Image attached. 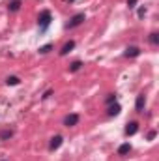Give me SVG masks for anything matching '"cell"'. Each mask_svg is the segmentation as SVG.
Masks as SVG:
<instances>
[{
	"label": "cell",
	"instance_id": "20",
	"mask_svg": "<svg viewBox=\"0 0 159 161\" xmlns=\"http://www.w3.org/2000/svg\"><path fill=\"white\" fill-rule=\"evenodd\" d=\"M144 15H146V8H140V9H139V17H140V19H142V17H144Z\"/></svg>",
	"mask_w": 159,
	"mask_h": 161
},
{
	"label": "cell",
	"instance_id": "9",
	"mask_svg": "<svg viewBox=\"0 0 159 161\" xmlns=\"http://www.w3.org/2000/svg\"><path fill=\"white\" fill-rule=\"evenodd\" d=\"M73 49H75V41L69 40L66 45H64V47H62V49H60V56H66V54H68L69 51H73Z\"/></svg>",
	"mask_w": 159,
	"mask_h": 161
},
{
	"label": "cell",
	"instance_id": "7",
	"mask_svg": "<svg viewBox=\"0 0 159 161\" xmlns=\"http://www.w3.org/2000/svg\"><path fill=\"white\" fill-rule=\"evenodd\" d=\"M122 107L118 103H112V105H107V116H118Z\"/></svg>",
	"mask_w": 159,
	"mask_h": 161
},
{
	"label": "cell",
	"instance_id": "4",
	"mask_svg": "<svg viewBox=\"0 0 159 161\" xmlns=\"http://www.w3.org/2000/svg\"><path fill=\"white\" fill-rule=\"evenodd\" d=\"M62 142H64V137H62V135H54V137L51 139V142H49V150H51V152L58 150V148L62 146Z\"/></svg>",
	"mask_w": 159,
	"mask_h": 161
},
{
	"label": "cell",
	"instance_id": "1",
	"mask_svg": "<svg viewBox=\"0 0 159 161\" xmlns=\"http://www.w3.org/2000/svg\"><path fill=\"white\" fill-rule=\"evenodd\" d=\"M52 23V13L49 11V9H43L40 11V17H38V26H40L41 32H45L47 28H49V25Z\"/></svg>",
	"mask_w": 159,
	"mask_h": 161
},
{
	"label": "cell",
	"instance_id": "19",
	"mask_svg": "<svg viewBox=\"0 0 159 161\" xmlns=\"http://www.w3.org/2000/svg\"><path fill=\"white\" fill-rule=\"evenodd\" d=\"M137 2H139V0H127V6H129V9L137 8Z\"/></svg>",
	"mask_w": 159,
	"mask_h": 161
},
{
	"label": "cell",
	"instance_id": "10",
	"mask_svg": "<svg viewBox=\"0 0 159 161\" xmlns=\"http://www.w3.org/2000/svg\"><path fill=\"white\" fill-rule=\"evenodd\" d=\"M129 152H131V144H129V142H123V144H120L118 156H127Z\"/></svg>",
	"mask_w": 159,
	"mask_h": 161
},
{
	"label": "cell",
	"instance_id": "21",
	"mask_svg": "<svg viewBox=\"0 0 159 161\" xmlns=\"http://www.w3.org/2000/svg\"><path fill=\"white\" fill-rule=\"evenodd\" d=\"M51 94H52V90H47V92H45V94H43V99H47V97H49V96H51Z\"/></svg>",
	"mask_w": 159,
	"mask_h": 161
},
{
	"label": "cell",
	"instance_id": "3",
	"mask_svg": "<svg viewBox=\"0 0 159 161\" xmlns=\"http://www.w3.org/2000/svg\"><path fill=\"white\" fill-rule=\"evenodd\" d=\"M79 120H80V116L77 114V113L66 114V116H64V125H66V127H75V125L79 124Z\"/></svg>",
	"mask_w": 159,
	"mask_h": 161
},
{
	"label": "cell",
	"instance_id": "18",
	"mask_svg": "<svg viewBox=\"0 0 159 161\" xmlns=\"http://www.w3.org/2000/svg\"><path fill=\"white\" fill-rule=\"evenodd\" d=\"M156 135H157V131H156V129H152V131H148V137H146V139H148V141H154V139H156Z\"/></svg>",
	"mask_w": 159,
	"mask_h": 161
},
{
	"label": "cell",
	"instance_id": "12",
	"mask_svg": "<svg viewBox=\"0 0 159 161\" xmlns=\"http://www.w3.org/2000/svg\"><path fill=\"white\" fill-rule=\"evenodd\" d=\"M11 137H13V129L8 127V129H2L0 131V141H9Z\"/></svg>",
	"mask_w": 159,
	"mask_h": 161
},
{
	"label": "cell",
	"instance_id": "17",
	"mask_svg": "<svg viewBox=\"0 0 159 161\" xmlns=\"http://www.w3.org/2000/svg\"><path fill=\"white\" fill-rule=\"evenodd\" d=\"M105 103H107V105L116 103V94H109V96H107V99H105Z\"/></svg>",
	"mask_w": 159,
	"mask_h": 161
},
{
	"label": "cell",
	"instance_id": "8",
	"mask_svg": "<svg viewBox=\"0 0 159 161\" xmlns=\"http://www.w3.org/2000/svg\"><path fill=\"white\" fill-rule=\"evenodd\" d=\"M123 131H125V135H127V137H131V135H135V133L139 131V124H137V122H129V124L125 125V129H123Z\"/></svg>",
	"mask_w": 159,
	"mask_h": 161
},
{
	"label": "cell",
	"instance_id": "14",
	"mask_svg": "<svg viewBox=\"0 0 159 161\" xmlns=\"http://www.w3.org/2000/svg\"><path fill=\"white\" fill-rule=\"evenodd\" d=\"M80 68H82V62H80V60H75V62H71V64H69V71H71V73L79 71Z\"/></svg>",
	"mask_w": 159,
	"mask_h": 161
},
{
	"label": "cell",
	"instance_id": "6",
	"mask_svg": "<svg viewBox=\"0 0 159 161\" xmlns=\"http://www.w3.org/2000/svg\"><path fill=\"white\" fill-rule=\"evenodd\" d=\"M144 105H146V97H144V94H139L137 96V101H135L137 113H144Z\"/></svg>",
	"mask_w": 159,
	"mask_h": 161
},
{
	"label": "cell",
	"instance_id": "15",
	"mask_svg": "<svg viewBox=\"0 0 159 161\" xmlns=\"http://www.w3.org/2000/svg\"><path fill=\"white\" fill-rule=\"evenodd\" d=\"M52 43H47V45H43V47H40V54H49L51 51H52Z\"/></svg>",
	"mask_w": 159,
	"mask_h": 161
},
{
	"label": "cell",
	"instance_id": "22",
	"mask_svg": "<svg viewBox=\"0 0 159 161\" xmlns=\"http://www.w3.org/2000/svg\"><path fill=\"white\" fill-rule=\"evenodd\" d=\"M69 2H75V0H69Z\"/></svg>",
	"mask_w": 159,
	"mask_h": 161
},
{
	"label": "cell",
	"instance_id": "11",
	"mask_svg": "<svg viewBox=\"0 0 159 161\" xmlns=\"http://www.w3.org/2000/svg\"><path fill=\"white\" fill-rule=\"evenodd\" d=\"M8 9H9L11 13L19 11V9H21V0H11V2L8 4Z\"/></svg>",
	"mask_w": 159,
	"mask_h": 161
},
{
	"label": "cell",
	"instance_id": "16",
	"mask_svg": "<svg viewBox=\"0 0 159 161\" xmlns=\"http://www.w3.org/2000/svg\"><path fill=\"white\" fill-rule=\"evenodd\" d=\"M148 41H150L152 45H159V34L157 32H152V34L148 36Z\"/></svg>",
	"mask_w": 159,
	"mask_h": 161
},
{
	"label": "cell",
	"instance_id": "5",
	"mask_svg": "<svg viewBox=\"0 0 159 161\" xmlns=\"http://www.w3.org/2000/svg\"><path fill=\"white\" fill-rule=\"evenodd\" d=\"M139 54H140V49H139V47H135V45L127 47V49H125V53H123V56H125V58H137Z\"/></svg>",
	"mask_w": 159,
	"mask_h": 161
},
{
	"label": "cell",
	"instance_id": "13",
	"mask_svg": "<svg viewBox=\"0 0 159 161\" xmlns=\"http://www.w3.org/2000/svg\"><path fill=\"white\" fill-rule=\"evenodd\" d=\"M19 82H21V79H19V77H15V75L6 77V84H8V86H17Z\"/></svg>",
	"mask_w": 159,
	"mask_h": 161
},
{
	"label": "cell",
	"instance_id": "2",
	"mask_svg": "<svg viewBox=\"0 0 159 161\" xmlns=\"http://www.w3.org/2000/svg\"><path fill=\"white\" fill-rule=\"evenodd\" d=\"M86 19V15L84 13H75L71 19H69V23H66V28H77L79 25H82V21Z\"/></svg>",
	"mask_w": 159,
	"mask_h": 161
}]
</instances>
